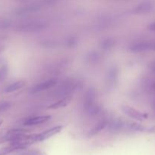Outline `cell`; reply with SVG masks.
Listing matches in <instances>:
<instances>
[{
	"instance_id": "obj_3",
	"label": "cell",
	"mask_w": 155,
	"mask_h": 155,
	"mask_svg": "<svg viewBox=\"0 0 155 155\" xmlns=\"http://www.w3.org/2000/svg\"><path fill=\"white\" fill-rule=\"evenodd\" d=\"M63 127L62 126H56V127H53V128L50 129L48 130H46V131L43 132V133H39V134H33V140L35 142H43V141H45L46 139H50L52 136H55L57 133H59V132L62 131Z\"/></svg>"
},
{
	"instance_id": "obj_7",
	"label": "cell",
	"mask_w": 155,
	"mask_h": 155,
	"mask_svg": "<svg viewBox=\"0 0 155 155\" xmlns=\"http://www.w3.org/2000/svg\"><path fill=\"white\" fill-rule=\"evenodd\" d=\"M51 119V116L45 115V116H37L29 118L24 122V125L25 127H31V126H36L39 124H42L43 123L47 122Z\"/></svg>"
},
{
	"instance_id": "obj_20",
	"label": "cell",
	"mask_w": 155,
	"mask_h": 155,
	"mask_svg": "<svg viewBox=\"0 0 155 155\" xmlns=\"http://www.w3.org/2000/svg\"><path fill=\"white\" fill-rule=\"evenodd\" d=\"M152 108H153V111H154V113H155V99H154V101H153V106H152Z\"/></svg>"
},
{
	"instance_id": "obj_15",
	"label": "cell",
	"mask_w": 155,
	"mask_h": 155,
	"mask_svg": "<svg viewBox=\"0 0 155 155\" xmlns=\"http://www.w3.org/2000/svg\"><path fill=\"white\" fill-rule=\"evenodd\" d=\"M8 74V67L6 65H3L0 68V81L4 80Z\"/></svg>"
},
{
	"instance_id": "obj_11",
	"label": "cell",
	"mask_w": 155,
	"mask_h": 155,
	"mask_svg": "<svg viewBox=\"0 0 155 155\" xmlns=\"http://www.w3.org/2000/svg\"><path fill=\"white\" fill-rule=\"evenodd\" d=\"M18 150H22L21 147L15 142H10L9 145L0 149V155H8Z\"/></svg>"
},
{
	"instance_id": "obj_16",
	"label": "cell",
	"mask_w": 155,
	"mask_h": 155,
	"mask_svg": "<svg viewBox=\"0 0 155 155\" xmlns=\"http://www.w3.org/2000/svg\"><path fill=\"white\" fill-rule=\"evenodd\" d=\"M11 104L8 101H4V102L0 103V112L5 111V110H8L10 108Z\"/></svg>"
},
{
	"instance_id": "obj_13",
	"label": "cell",
	"mask_w": 155,
	"mask_h": 155,
	"mask_svg": "<svg viewBox=\"0 0 155 155\" xmlns=\"http://www.w3.org/2000/svg\"><path fill=\"white\" fill-rule=\"evenodd\" d=\"M152 5L149 3H144V4L141 5L136 8V12L138 13H146L151 10Z\"/></svg>"
},
{
	"instance_id": "obj_22",
	"label": "cell",
	"mask_w": 155,
	"mask_h": 155,
	"mask_svg": "<svg viewBox=\"0 0 155 155\" xmlns=\"http://www.w3.org/2000/svg\"><path fill=\"white\" fill-rule=\"evenodd\" d=\"M2 123H3V120H0V126H1L2 124Z\"/></svg>"
},
{
	"instance_id": "obj_21",
	"label": "cell",
	"mask_w": 155,
	"mask_h": 155,
	"mask_svg": "<svg viewBox=\"0 0 155 155\" xmlns=\"http://www.w3.org/2000/svg\"><path fill=\"white\" fill-rule=\"evenodd\" d=\"M152 71H153V74H155V63L153 64V65L152 66Z\"/></svg>"
},
{
	"instance_id": "obj_12",
	"label": "cell",
	"mask_w": 155,
	"mask_h": 155,
	"mask_svg": "<svg viewBox=\"0 0 155 155\" xmlns=\"http://www.w3.org/2000/svg\"><path fill=\"white\" fill-rule=\"evenodd\" d=\"M26 84L25 81H22V80H20V81H17L13 83L12 84L9 85V86L5 88V92L6 93H11V92H16V91L20 90L21 89H22Z\"/></svg>"
},
{
	"instance_id": "obj_18",
	"label": "cell",
	"mask_w": 155,
	"mask_h": 155,
	"mask_svg": "<svg viewBox=\"0 0 155 155\" xmlns=\"http://www.w3.org/2000/svg\"><path fill=\"white\" fill-rule=\"evenodd\" d=\"M90 57H89V61H94V62L96 61H97L99 59V54L97 52H94V53H91V54H90Z\"/></svg>"
},
{
	"instance_id": "obj_1",
	"label": "cell",
	"mask_w": 155,
	"mask_h": 155,
	"mask_svg": "<svg viewBox=\"0 0 155 155\" xmlns=\"http://www.w3.org/2000/svg\"><path fill=\"white\" fill-rule=\"evenodd\" d=\"M84 108L90 116H95L100 113V107L96 103V93L94 89H88L85 93Z\"/></svg>"
},
{
	"instance_id": "obj_5",
	"label": "cell",
	"mask_w": 155,
	"mask_h": 155,
	"mask_svg": "<svg viewBox=\"0 0 155 155\" xmlns=\"http://www.w3.org/2000/svg\"><path fill=\"white\" fill-rule=\"evenodd\" d=\"M120 108L125 114L129 116V117L132 118V119L136 120L143 121L147 117V115L146 114L142 113L139 110H137L136 109L133 108L129 105H122Z\"/></svg>"
},
{
	"instance_id": "obj_8",
	"label": "cell",
	"mask_w": 155,
	"mask_h": 155,
	"mask_svg": "<svg viewBox=\"0 0 155 155\" xmlns=\"http://www.w3.org/2000/svg\"><path fill=\"white\" fill-rule=\"evenodd\" d=\"M71 100H72V96L71 95H67V96L63 97V98H61L56 102L53 103L51 105L49 106L48 109H50V110H57V109L65 107L69 104Z\"/></svg>"
},
{
	"instance_id": "obj_6",
	"label": "cell",
	"mask_w": 155,
	"mask_h": 155,
	"mask_svg": "<svg viewBox=\"0 0 155 155\" xmlns=\"http://www.w3.org/2000/svg\"><path fill=\"white\" fill-rule=\"evenodd\" d=\"M57 83L58 80H56V79H50V80H46V81L42 82V83L33 86L30 89V93L35 94L38 93V92H43V91H46L47 89H50L51 88L56 86L57 85Z\"/></svg>"
},
{
	"instance_id": "obj_10",
	"label": "cell",
	"mask_w": 155,
	"mask_h": 155,
	"mask_svg": "<svg viewBox=\"0 0 155 155\" xmlns=\"http://www.w3.org/2000/svg\"><path fill=\"white\" fill-rule=\"evenodd\" d=\"M118 74L119 71L116 67H112V68H110L107 75V84L109 86H112L116 83L117 79H118Z\"/></svg>"
},
{
	"instance_id": "obj_4",
	"label": "cell",
	"mask_w": 155,
	"mask_h": 155,
	"mask_svg": "<svg viewBox=\"0 0 155 155\" xmlns=\"http://www.w3.org/2000/svg\"><path fill=\"white\" fill-rule=\"evenodd\" d=\"M129 49L132 52H143V51L154 50L155 51V41L147 42V41H142V42H135L129 46Z\"/></svg>"
},
{
	"instance_id": "obj_9",
	"label": "cell",
	"mask_w": 155,
	"mask_h": 155,
	"mask_svg": "<svg viewBox=\"0 0 155 155\" xmlns=\"http://www.w3.org/2000/svg\"><path fill=\"white\" fill-rule=\"evenodd\" d=\"M108 122L106 119H103V120H100V122L97 123L94 127L91 130V131L88 133V136H94L96 134H97L98 133H100L101 130H103V129L106 127H107Z\"/></svg>"
},
{
	"instance_id": "obj_17",
	"label": "cell",
	"mask_w": 155,
	"mask_h": 155,
	"mask_svg": "<svg viewBox=\"0 0 155 155\" xmlns=\"http://www.w3.org/2000/svg\"><path fill=\"white\" fill-rule=\"evenodd\" d=\"M21 155H45L41 151H37V150H31V151H26L24 152Z\"/></svg>"
},
{
	"instance_id": "obj_2",
	"label": "cell",
	"mask_w": 155,
	"mask_h": 155,
	"mask_svg": "<svg viewBox=\"0 0 155 155\" xmlns=\"http://www.w3.org/2000/svg\"><path fill=\"white\" fill-rule=\"evenodd\" d=\"M46 26V24L43 21H33L21 24L18 27V30L23 33H34L44 30Z\"/></svg>"
},
{
	"instance_id": "obj_19",
	"label": "cell",
	"mask_w": 155,
	"mask_h": 155,
	"mask_svg": "<svg viewBox=\"0 0 155 155\" xmlns=\"http://www.w3.org/2000/svg\"><path fill=\"white\" fill-rule=\"evenodd\" d=\"M148 28H149V30H151V31L155 32V22L152 23L151 24H150L148 27Z\"/></svg>"
},
{
	"instance_id": "obj_14",
	"label": "cell",
	"mask_w": 155,
	"mask_h": 155,
	"mask_svg": "<svg viewBox=\"0 0 155 155\" xmlns=\"http://www.w3.org/2000/svg\"><path fill=\"white\" fill-rule=\"evenodd\" d=\"M113 44H114V42L112 39H107L103 42V43H102V48L105 50L109 49L110 48H112Z\"/></svg>"
}]
</instances>
